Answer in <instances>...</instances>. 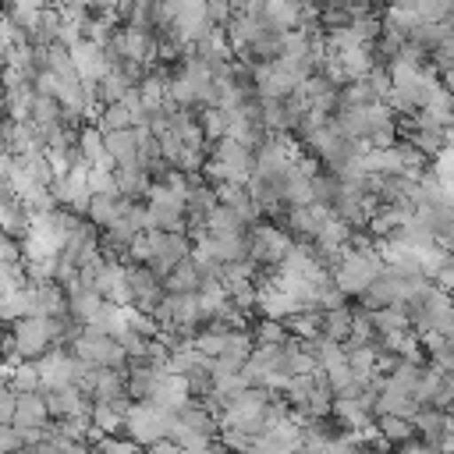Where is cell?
Segmentation results:
<instances>
[{
	"label": "cell",
	"mask_w": 454,
	"mask_h": 454,
	"mask_svg": "<svg viewBox=\"0 0 454 454\" xmlns=\"http://www.w3.org/2000/svg\"><path fill=\"white\" fill-rule=\"evenodd\" d=\"M248 252L245 259L255 266V270H266V266H280L284 255L291 252V234L284 227H273V223H252L248 227Z\"/></svg>",
	"instance_id": "obj_1"
},
{
	"label": "cell",
	"mask_w": 454,
	"mask_h": 454,
	"mask_svg": "<svg viewBox=\"0 0 454 454\" xmlns=\"http://www.w3.org/2000/svg\"><path fill=\"white\" fill-rule=\"evenodd\" d=\"M383 273V259H380V252L372 248V252H351L348 248V255H344V262L337 266V273H333V287L348 298H358L376 277Z\"/></svg>",
	"instance_id": "obj_2"
},
{
	"label": "cell",
	"mask_w": 454,
	"mask_h": 454,
	"mask_svg": "<svg viewBox=\"0 0 454 454\" xmlns=\"http://www.w3.org/2000/svg\"><path fill=\"white\" fill-rule=\"evenodd\" d=\"M170 422L174 415L170 411H160L156 404H131L128 419H124V440H131L138 450L142 447H156L170 436Z\"/></svg>",
	"instance_id": "obj_3"
},
{
	"label": "cell",
	"mask_w": 454,
	"mask_h": 454,
	"mask_svg": "<svg viewBox=\"0 0 454 454\" xmlns=\"http://www.w3.org/2000/svg\"><path fill=\"white\" fill-rule=\"evenodd\" d=\"M103 149H106V156H110L114 167H131V163H138V138H135V128H131V131L103 135Z\"/></svg>",
	"instance_id": "obj_4"
},
{
	"label": "cell",
	"mask_w": 454,
	"mask_h": 454,
	"mask_svg": "<svg viewBox=\"0 0 454 454\" xmlns=\"http://www.w3.org/2000/svg\"><path fill=\"white\" fill-rule=\"evenodd\" d=\"M163 287H167V294H199V287H202V273H199L195 259L188 255L184 262H177V266L167 273Z\"/></svg>",
	"instance_id": "obj_5"
},
{
	"label": "cell",
	"mask_w": 454,
	"mask_h": 454,
	"mask_svg": "<svg viewBox=\"0 0 454 454\" xmlns=\"http://www.w3.org/2000/svg\"><path fill=\"white\" fill-rule=\"evenodd\" d=\"M319 337L333 340V344H348L351 337V309H330V312H319Z\"/></svg>",
	"instance_id": "obj_6"
},
{
	"label": "cell",
	"mask_w": 454,
	"mask_h": 454,
	"mask_svg": "<svg viewBox=\"0 0 454 454\" xmlns=\"http://www.w3.org/2000/svg\"><path fill=\"white\" fill-rule=\"evenodd\" d=\"M369 319H372V333L376 337H397V333H404V330H411L408 326V316H404V309L401 305H390V309H376V312H369Z\"/></svg>",
	"instance_id": "obj_7"
},
{
	"label": "cell",
	"mask_w": 454,
	"mask_h": 454,
	"mask_svg": "<svg viewBox=\"0 0 454 454\" xmlns=\"http://www.w3.org/2000/svg\"><path fill=\"white\" fill-rule=\"evenodd\" d=\"M376 436H380L387 447H401V443L415 440V422H411V419L383 415V419H376Z\"/></svg>",
	"instance_id": "obj_8"
},
{
	"label": "cell",
	"mask_w": 454,
	"mask_h": 454,
	"mask_svg": "<svg viewBox=\"0 0 454 454\" xmlns=\"http://www.w3.org/2000/svg\"><path fill=\"white\" fill-rule=\"evenodd\" d=\"M96 128H99V135H114V131H131L135 121H131V114H128L121 103H114V106H103Z\"/></svg>",
	"instance_id": "obj_9"
},
{
	"label": "cell",
	"mask_w": 454,
	"mask_h": 454,
	"mask_svg": "<svg viewBox=\"0 0 454 454\" xmlns=\"http://www.w3.org/2000/svg\"><path fill=\"white\" fill-rule=\"evenodd\" d=\"M46 415H50V411H46V401H43V397H18V401H14V422H18V426L28 419L32 429H39V426L46 422Z\"/></svg>",
	"instance_id": "obj_10"
},
{
	"label": "cell",
	"mask_w": 454,
	"mask_h": 454,
	"mask_svg": "<svg viewBox=\"0 0 454 454\" xmlns=\"http://www.w3.org/2000/svg\"><path fill=\"white\" fill-rule=\"evenodd\" d=\"M429 67H433V74L443 78V82L454 78V39H447L440 50L429 53Z\"/></svg>",
	"instance_id": "obj_11"
},
{
	"label": "cell",
	"mask_w": 454,
	"mask_h": 454,
	"mask_svg": "<svg viewBox=\"0 0 454 454\" xmlns=\"http://www.w3.org/2000/svg\"><path fill=\"white\" fill-rule=\"evenodd\" d=\"M433 287H440V291H447V294H454V252L447 255V262L433 273V280H429Z\"/></svg>",
	"instance_id": "obj_12"
},
{
	"label": "cell",
	"mask_w": 454,
	"mask_h": 454,
	"mask_svg": "<svg viewBox=\"0 0 454 454\" xmlns=\"http://www.w3.org/2000/svg\"><path fill=\"white\" fill-rule=\"evenodd\" d=\"M96 454H142L131 440H121V436H106L103 443H99V450Z\"/></svg>",
	"instance_id": "obj_13"
}]
</instances>
